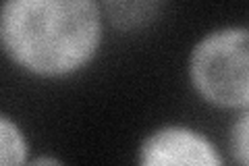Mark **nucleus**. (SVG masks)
Returning a JSON list of instances; mask_svg holds the SVG:
<instances>
[{
	"label": "nucleus",
	"instance_id": "1",
	"mask_svg": "<svg viewBox=\"0 0 249 166\" xmlns=\"http://www.w3.org/2000/svg\"><path fill=\"white\" fill-rule=\"evenodd\" d=\"M102 31L96 0H0V48L36 77L79 73L98 54Z\"/></svg>",
	"mask_w": 249,
	"mask_h": 166
},
{
	"label": "nucleus",
	"instance_id": "2",
	"mask_svg": "<svg viewBox=\"0 0 249 166\" xmlns=\"http://www.w3.org/2000/svg\"><path fill=\"white\" fill-rule=\"evenodd\" d=\"M189 81L197 96L222 110L249 106V31L229 25L206 34L189 54Z\"/></svg>",
	"mask_w": 249,
	"mask_h": 166
},
{
	"label": "nucleus",
	"instance_id": "3",
	"mask_svg": "<svg viewBox=\"0 0 249 166\" xmlns=\"http://www.w3.org/2000/svg\"><path fill=\"white\" fill-rule=\"evenodd\" d=\"M143 166H222L224 160L204 133L185 125H164L139 146Z\"/></svg>",
	"mask_w": 249,
	"mask_h": 166
},
{
	"label": "nucleus",
	"instance_id": "4",
	"mask_svg": "<svg viewBox=\"0 0 249 166\" xmlns=\"http://www.w3.org/2000/svg\"><path fill=\"white\" fill-rule=\"evenodd\" d=\"M108 21L116 29L131 31L147 25L162 4V0H102Z\"/></svg>",
	"mask_w": 249,
	"mask_h": 166
},
{
	"label": "nucleus",
	"instance_id": "5",
	"mask_svg": "<svg viewBox=\"0 0 249 166\" xmlns=\"http://www.w3.org/2000/svg\"><path fill=\"white\" fill-rule=\"evenodd\" d=\"M29 162L25 133L13 118L0 114V166H19Z\"/></svg>",
	"mask_w": 249,
	"mask_h": 166
},
{
	"label": "nucleus",
	"instance_id": "6",
	"mask_svg": "<svg viewBox=\"0 0 249 166\" xmlns=\"http://www.w3.org/2000/svg\"><path fill=\"white\" fill-rule=\"evenodd\" d=\"M231 152H232L235 162H239L241 166H247V162H249V114H247V108L241 110L237 121L232 123Z\"/></svg>",
	"mask_w": 249,
	"mask_h": 166
},
{
	"label": "nucleus",
	"instance_id": "7",
	"mask_svg": "<svg viewBox=\"0 0 249 166\" xmlns=\"http://www.w3.org/2000/svg\"><path fill=\"white\" fill-rule=\"evenodd\" d=\"M31 162H34V164H60L56 158H48V156H44V158H34Z\"/></svg>",
	"mask_w": 249,
	"mask_h": 166
}]
</instances>
